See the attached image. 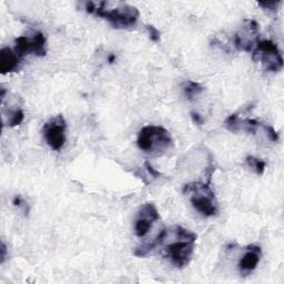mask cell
<instances>
[{
    "instance_id": "cell-1",
    "label": "cell",
    "mask_w": 284,
    "mask_h": 284,
    "mask_svg": "<svg viewBox=\"0 0 284 284\" xmlns=\"http://www.w3.org/2000/svg\"><path fill=\"white\" fill-rule=\"evenodd\" d=\"M106 2H99L98 4L92 1H88L84 4L85 11L93 13L98 17L105 18L110 22L114 28H129L137 24L139 15L138 9L136 7L129 6V4H121L118 8H114L111 10H107Z\"/></svg>"
},
{
    "instance_id": "cell-2",
    "label": "cell",
    "mask_w": 284,
    "mask_h": 284,
    "mask_svg": "<svg viewBox=\"0 0 284 284\" xmlns=\"http://www.w3.org/2000/svg\"><path fill=\"white\" fill-rule=\"evenodd\" d=\"M183 193H192L191 204L197 211L205 216H213L218 213V203L214 192L208 183L192 182L183 187Z\"/></svg>"
},
{
    "instance_id": "cell-3",
    "label": "cell",
    "mask_w": 284,
    "mask_h": 284,
    "mask_svg": "<svg viewBox=\"0 0 284 284\" xmlns=\"http://www.w3.org/2000/svg\"><path fill=\"white\" fill-rule=\"evenodd\" d=\"M137 144L140 150L147 153L163 151L172 146V138L163 127L146 125L138 133Z\"/></svg>"
},
{
    "instance_id": "cell-4",
    "label": "cell",
    "mask_w": 284,
    "mask_h": 284,
    "mask_svg": "<svg viewBox=\"0 0 284 284\" xmlns=\"http://www.w3.org/2000/svg\"><path fill=\"white\" fill-rule=\"evenodd\" d=\"M254 61H261L263 68L270 72H279L283 68V58L281 51L271 40H262L256 43L252 51Z\"/></svg>"
},
{
    "instance_id": "cell-5",
    "label": "cell",
    "mask_w": 284,
    "mask_h": 284,
    "mask_svg": "<svg viewBox=\"0 0 284 284\" xmlns=\"http://www.w3.org/2000/svg\"><path fill=\"white\" fill-rule=\"evenodd\" d=\"M179 239L180 241L173 242L168 246H165L164 256L170 260V262L174 267L182 269L190 263L193 252H195L196 241L186 240V239L182 238Z\"/></svg>"
},
{
    "instance_id": "cell-6",
    "label": "cell",
    "mask_w": 284,
    "mask_h": 284,
    "mask_svg": "<svg viewBox=\"0 0 284 284\" xmlns=\"http://www.w3.org/2000/svg\"><path fill=\"white\" fill-rule=\"evenodd\" d=\"M259 42V24L253 19H246L234 36V46L240 51L252 52Z\"/></svg>"
},
{
    "instance_id": "cell-7",
    "label": "cell",
    "mask_w": 284,
    "mask_h": 284,
    "mask_svg": "<svg viewBox=\"0 0 284 284\" xmlns=\"http://www.w3.org/2000/svg\"><path fill=\"white\" fill-rule=\"evenodd\" d=\"M67 123L61 115L55 117L43 125V137L52 150L59 151L66 142Z\"/></svg>"
},
{
    "instance_id": "cell-8",
    "label": "cell",
    "mask_w": 284,
    "mask_h": 284,
    "mask_svg": "<svg viewBox=\"0 0 284 284\" xmlns=\"http://www.w3.org/2000/svg\"><path fill=\"white\" fill-rule=\"evenodd\" d=\"M160 220V214L158 212L156 205L148 202L144 203L139 211L138 219L134 224V233L139 238H142L150 231L153 221Z\"/></svg>"
},
{
    "instance_id": "cell-9",
    "label": "cell",
    "mask_w": 284,
    "mask_h": 284,
    "mask_svg": "<svg viewBox=\"0 0 284 284\" xmlns=\"http://www.w3.org/2000/svg\"><path fill=\"white\" fill-rule=\"evenodd\" d=\"M224 127L229 131L238 132V131H245L247 133L255 134L260 128V122L254 119H242L239 118V116L233 114L230 115L224 121Z\"/></svg>"
},
{
    "instance_id": "cell-10",
    "label": "cell",
    "mask_w": 284,
    "mask_h": 284,
    "mask_svg": "<svg viewBox=\"0 0 284 284\" xmlns=\"http://www.w3.org/2000/svg\"><path fill=\"white\" fill-rule=\"evenodd\" d=\"M261 255H262V253H261L260 246L252 244L246 247V252L243 254L240 262H239V268H240V271L243 276H247L256 269L260 263Z\"/></svg>"
},
{
    "instance_id": "cell-11",
    "label": "cell",
    "mask_w": 284,
    "mask_h": 284,
    "mask_svg": "<svg viewBox=\"0 0 284 284\" xmlns=\"http://www.w3.org/2000/svg\"><path fill=\"white\" fill-rule=\"evenodd\" d=\"M20 58L10 48H2L0 51V71L2 75L15 71L20 62Z\"/></svg>"
},
{
    "instance_id": "cell-12",
    "label": "cell",
    "mask_w": 284,
    "mask_h": 284,
    "mask_svg": "<svg viewBox=\"0 0 284 284\" xmlns=\"http://www.w3.org/2000/svg\"><path fill=\"white\" fill-rule=\"evenodd\" d=\"M166 233H168L166 229H162L155 240H153L152 242H148V243H146V244H142L141 246L137 247V249L134 250L133 254L136 256H139V258H143V256L148 255L153 249H156L158 245H160L161 243L165 240Z\"/></svg>"
},
{
    "instance_id": "cell-13",
    "label": "cell",
    "mask_w": 284,
    "mask_h": 284,
    "mask_svg": "<svg viewBox=\"0 0 284 284\" xmlns=\"http://www.w3.org/2000/svg\"><path fill=\"white\" fill-rule=\"evenodd\" d=\"M30 41H31V52H34L35 55L38 57L46 56L47 53L46 37H44L43 34L37 33Z\"/></svg>"
},
{
    "instance_id": "cell-14",
    "label": "cell",
    "mask_w": 284,
    "mask_h": 284,
    "mask_svg": "<svg viewBox=\"0 0 284 284\" xmlns=\"http://www.w3.org/2000/svg\"><path fill=\"white\" fill-rule=\"evenodd\" d=\"M204 88L199 82H196V81H187L186 83L183 84V92L184 96L187 97L188 100H195V98L199 96L202 92H203Z\"/></svg>"
},
{
    "instance_id": "cell-15",
    "label": "cell",
    "mask_w": 284,
    "mask_h": 284,
    "mask_svg": "<svg viewBox=\"0 0 284 284\" xmlns=\"http://www.w3.org/2000/svg\"><path fill=\"white\" fill-rule=\"evenodd\" d=\"M15 52L18 55V57L21 58L25 57L26 55H28L29 52H31V41L30 39H28L25 36H21V37H18L15 40Z\"/></svg>"
},
{
    "instance_id": "cell-16",
    "label": "cell",
    "mask_w": 284,
    "mask_h": 284,
    "mask_svg": "<svg viewBox=\"0 0 284 284\" xmlns=\"http://www.w3.org/2000/svg\"><path fill=\"white\" fill-rule=\"evenodd\" d=\"M246 163L258 175H262L264 173L265 168H267L265 161H263L262 159H259V158H255L253 156L246 157Z\"/></svg>"
},
{
    "instance_id": "cell-17",
    "label": "cell",
    "mask_w": 284,
    "mask_h": 284,
    "mask_svg": "<svg viewBox=\"0 0 284 284\" xmlns=\"http://www.w3.org/2000/svg\"><path fill=\"white\" fill-rule=\"evenodd\" d=\"M9 116H10V118H9L7 122L9 127H17V125H20L25 119V114L21 109H16L13 111H10L9 112Z\"/></svg>"
},
{
    "instance_id": "cell-18",
    "label": "cell",
    "mask_w": 284,
    "mask_h": 284,
    "mask_svg": "<svg viewBox=\"0 0 284 284\" xmlns=\"http://www.w3.org/2000/svg\"><path fill=\"white\" fill-rule=\"evenodd\" d=\"M147 31L149 34V37L152 40V41L158 42L160 41V31L158 30L155 26H151V25H147Z\"/></svg>"
},
{
    "instance_id": "cell-19",
    "label": "cell",
    "mask_w": 284,
    "mask_h": 284,
    "mask_svg": "<svg viewBox=\"0 0 284 284\" xmlns=\"http://www.w3.org/2000/svg\"><path fill=\"white\" fill-rule=\"evenodd\" d=\"M264 130L265 132H267V136L270 140L273 142H277L279 140V134L276 131V129L271 127V125H264Z\"/></svg>"
},
{
    "instance_id": "cell-20",
    "label": "cell",
    "mask_w": 284,
    "mask_h": 284,
    "mask_svg": "<svg viewBox=\"0 0 284 284\" xmlns=\"http://www.w3.org/2000/svg\"><path fill=\"white\" fill-rule=\"evenodd\" d=\"M260 7H262L263 9H268V10L276 11L278 7L281 4V1H267V2H259L258 3Z\"/></svg>"
},
{
    "instance_id": "cell-21",
    "label": "cell",
    "mask_w": 284,
    "mask_h": 284,
    "mask_svg": "<svg viewBox=\"0 0 284 284\" xmlns=\"http://www.w3.org/2000/svg\"><path fill=\"white\" fill-rule=\"evenodd\" d=\"M144 168L147 169V171L149 172V174H151V177H153V178L160 177V175H161V173L159 172V171H157L155 168H153V166L151 165L150 162H149L148 160H147L146 162H144Z\"/></svg>"
},
{
    "instance_id": "cell-22",
    "label": "cell",
    "mask_w": 284,
    "mask_h": 284,
    "mask_svg": "<svg viewBox=\"0 0 284 284\" xmlns=\"http://www.w3.org/2000/svg\"><path fill=\"white\" fill-rule=\"evenodd\" d=\"M191 118L193 122L197 125H199V127L203 124V118H202L199 114H197V112H191Z\"/></svg>"
},
{
    "instance_id": "cell-23",
    "label": "cell",
    "mask_w": 284,
    "mask_h": 284,
    "mask_svg": "<svg viewBox=\"0 0 284 284\" xmlns=\"http://www.w3.org/2000/svg\"><path fill=\"white\" fill-rule=\"evenodd\" d=\"M0 251H1V263H3L7 256V247L3 242H1V249H0Z\"/></svg>"
},
{
    "instance_id": "cell-24",
    "label": "cell",
    "mask_w": 284,
    "mask_h": 284,
    "mask_svg": "<svg viewBox=\"0 0 284 284\" xmlns=\"http://www.w3.org/2000/svg\"><path fill=\"white\" fill-rule=\"evenodd\" d=\"M22 203H24V202H22L21 198H20L19 196L15 197V199H13V204H15L16 206H21V205H22Z\"/></svg>"
},
{
    "instance_id": "cell-25",
    "label": "cell",
    "mask_w": 284,
    "mask_h": 284,
    "mask_svg": "<svg viewBox=\"0 0 284 284\" xmlns=\"http://www.w3.org/2000/svg\"><path fill=\"white\" fill-rule=\"evenodd\" d=\"M108 60H109L110 64H112V62H114V61L116 60V56H115V55H110L109 58H108Z\"/></svg>"
}]
</instances>
